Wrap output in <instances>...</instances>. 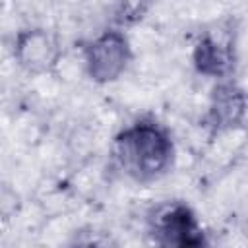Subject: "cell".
<instances>
[{
    "mask_svg": "<svg viewBox=\"0 0 248 248\" xmlns=\"http://www.w3.org/2000/svg\"><path fill=\"white\" fill-rule=\"evenodd\" d=\"M110 155L124 176L138 184H149L172 169L176 147L170 130L163 122L141 116L116 132Z\"/></svg>",
    "mask_w": 248,
    "mask_h": 248,
    "instance_id": "6da1fadb",
    "label": "cell"
},
{
    "mask_svg": "<svg viewBox=\"0 0 248 248\" xmlns=\"http://www.w3.org/2000/svg\"><path fill=\"white\" fill-rule=\"evenodd\" d=\"M147 231L155 248H209L196 211L180 200L153 207L147 215Z\"/></svg>",
    "mask_w": 248,
    "mask_h": 248,
    "instance_id": "7a4b0ae2",
    "label": "cell"
},
{
    "mask_svg": "<svg viewBox=\"0 0 248 248\" xmlns=\"http://www.w3.org/2000/svg\"><path fill=\"white\" fill-rule=\"evenodd\" d=\"M81 56L85 76L97 85H108L128 70L134 50L126 31L110 25L81 45Z\"/></svg>",
    "mask_w": 248,
    "mask_h": 248,
    "instance_id": "3957f363",
    "label": "cell"
},
{
    "mask_svg": "<svg viewBox=\"0 0 248 248\" xmlns=\"http://www.w3.org/2000/svg\"><path fill=\"white\" fill-rule=\"evenodd\" d=\"M196 74L211 79H231L236 68V37L231 25L200 33L192 48Z\"/></svg>",
    "mask_w": 248,
    "mask_h": 248,
    "instance_id": "277c9868",
    "label": "cell"
},
{
    "mask_svg": "<svg viewBox=\"0 0 248 248\" xmlns=\"http://www.w3.org/2000/svg\"><path fill=\"white\" fill-rule=\"evenodd\" d=\"M12 56L25 74L43 76L56 70L62 58V46L50 29L43 25H27L16 31Z\"/></svg>",
    "mask_w": 248,
    "mask_h": 248,
    "instance_id": "5b68a950",
    "label": "cell"
},
{
    "mask_svg": "<svg viewBox=\"0 0 248 248\" xmlns=\"http://www.w3.org/2000/svg\"><path fill=\"white\" fill-rule=\"evenodd\" d=\"M248 112V93L246 89L231 79L215 81L209 91L207 110L203 116L205 128L211 134H225L242 126Z\"/></svg>",
    "mask_w": 248,
    "mask_h": 248,
    "instance_id": "8992f818",
    "label": "cell"
},
{
    "mask_svg": "<svg viewBox=\"0 0 248 248\" xmlns=\"http://www.w3.org/2000/svg\"><path fill=\"white\" fill-rule=\"evenodd\" d=\"M151 10L149 2H120L112 10V27L126 29L140 23Z\"/></svg>",
    "mask_w": 248,
    "mask_h": 248,
    "instance_id": "52a82bcc",
    "label": "cell"
},
{
    "mask_svg": "<svg viewBox=\"0 0 248 248\" xmlns=\"http://www.w3.org/2000/svg\"><path fill=\"white\" fill-rule=\"evenodd\" d=\"M242 232H244V238H246V242H248V219L244 221V227H242Z\"/></svg>",
    "mask_w": 248,
    "mask_h": 248,
    "instance_id": "ba28073f",
    "label": "cell"
},
{
    "mask_svg": "<svg viewBox=\"0 0 248 248\" xmlns=\"http://www.w3.org/2000/svg\"><path fill=\"white\" fill-rule=\"evenodd\" d=\"M70 248H97L95 244H76V246H70Z\"/></svg>",
    "mask_w": 248,
    "mask_h": 248,
    "instance_id": "9c48e42d",
    "label": "cell"
}]
</instances>
